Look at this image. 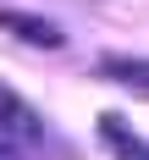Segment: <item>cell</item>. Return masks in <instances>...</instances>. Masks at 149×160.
<instances>
[{"mask_svg":"<svg viewBox=\"0 0 149 160\" xmlns=\"http://www.w3.org/2000/svg\"><path fill=\"white\" fill-rule=\"evenodd\" d=\"M0 28L17 33V39L33 44V50H61L66 44L61 22H50V17H39V11H22V6H0Z\"/></svg>","mask_w":149,"mask_h":160,"instance_id":"obj_2","label":"cell"},{"mask_svg":"<svg viewBox=\"0 0 149 160\" xmlns=\"http://www.w3.org/2000/svg\"><path fill=\"white\" fill-rule=\"evenodd\" d=\"M0 144H11V149H39L44 144L39 111H33L22 94H11V88H0Z\"/></svg>","mask_w":149,"mask_h":160,"instance_id":"obj_1","label":"cell"},{"mask_svg":"<svg viewBox=\"0 0 149 160\" xmlns=\"http://www.w3.org/2000/svg\"><path fill=\"white\" fill-rule=\"evenodd\" d=\"M99 72L116 83H144V61H99Z\"/></svg>","mask_w":149,"mask_h":160,"instance_id":"obj_4","label":"cell"},{"mask_svg":"<svg viewBox=\"0 0 149 160\" xmlns=\"http://www.w3.org/2000/svg\"><path fill=\"white\" fill-rule=\"evenodd\" d=\"M99 138H105V144H111L122 160H144V138H132V132H127V122H122L116 111H105V116H99Z\"/></svg>","mask_w":149,"mask_h":160,"instance_id":"obj_3","label":"cell"}]
</instances>
